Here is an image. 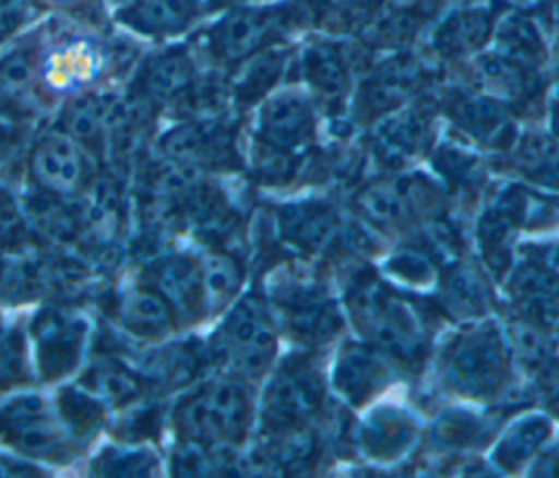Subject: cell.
I'll return each instance as SVG.
<instances>
[{
  "instance_id": "obj_11",
  "label": "cell",
  "mask_w": 559,
  "mask_h": 478,
  "mask_svg": "<svg viewBox=\"0 0 559 478\" xmlns=\"http://www.w3.org/2000/svg\"><path fill=\"white\" fill-rule=\"evenodd\" d=\"M151 288H155L179 314H197L205 303L201 264L188 255L175 253L153 262L148 268Z\"/></svg>"
},
{
  "instance_id": "obj_18",
  "label": "cell",
  "mask_w": 559,
  "mask_h": 478,
  "mask_svg": "<svg viewBox=\"0 0 559 478\" xmlns=\"http://www.w3.org/2000/svg\"><path fill=\"white\" fill-rule=\"evenodd\" d=\"M500 349L487 336H474L463 340L452 358L450 369L452 375L461 382V386L474 391H487L491 384L498 382L500 375Z\"/></svg>"
},
{
  "instance_id": "obj_3",
  "label": "cell",
  "mask_w": 559,
  "mask_h": 478,
  "mask_svg": "<svg viewBox=\"0 0 559 478\" xmlns=\"http://www.w3.org/2000/svg\"><path fill=\"white\" fill-rule=\"evenodd\" d=\"M249 421V399L240 384L214 380L186 395L177 410L175 423L188 441L203 445H227L238 441Z\"/></svg>"
},
{
  "instance_id": "obj_13",
  "label": "cell",
  "mask_w": 559,
  "mask_h": 478,
  "mask_svg": "<svg viewBox=\"0 0 559 478\" xmlns=\"http://www.w3.org/2000/svg\"><path fill=\"white\" fill-rule=\"evenodd\" d=\"M260 140L284 151L301 146L312 135V111L297 94H280L260 111Z\"/></svg>"
},
{
  "instance_id": "obj_8",
  "label": "cell",
  "mask_w": 559,
  "mask_h": 478,
  "mask_svg": "<svg viewBox=\"0 0 559 478\" xmlns=\"http://www.w3.org/2000/svg\"><path fill=\"white\" fill-rule=\"evenodd\" d=\"M277 24L280 20L271 9L231 7L207 28L205 48L221 63H240L264 48Z\"/></svg>"
},
{
  "instance_id": "obj_16",
  "label": "cell",
  "mask_w": 559,
  "mask_h": 478,
  "mask_svg": "<svg viewBox=\"0 0 559 478\" xmlns=\"http://www.w3.org/2000/svg\"><path fill=\"white\" fill-rule=\"evenodd\" d=\"M199 354L183 343L164 345L159 349L146 351L138 362V373L142 380L151 382L157 389H179L186 386L199 371Z\"/></svg>"
},
{
  "instance_id": "obj_25",
  "label": "cell",
  "mask_w": 559,
  "mask_h": 478,
  "mask_svg": "<svg viewBox=\"0 0 559 478\" xmlns=\"http://www.w3.org/2000/svg\"><path fill=\"white\" fill-rule=\"evenodd\" d=\"M417 76H419V70L413 61L395 59L382 65L380 72L373 79H369V83L365 85V92H362L365 107L369 111H376V109H386L395 105L406 96V92L413 87Z\"/></svg>"
},
{
  "instance_id": "obj_22",
  "label": "cell",
  "mask_w": 559,
  "mask_h": 478,
  "mask_svg": "<svg viewBox=\"0 0 559 478\" xmlns=\"http://www.w3.org/2000/svg\"><path fill=\"white\" fill-rule=\"evenodd\" d=\"M105 408L107 404L98 395L76 386L63 389L55 399V410L76 443L98 432L105 421Z\"/></svg>"
},
{
  "instance_id": "obj_28",
  "label": "cell",
  "mask_w": 559,
  "mask_h": 478,
  "mask_svg": "<svg viewBox=\"0 0 559 478\" xmlns=\"http://www.w3.org/2000/svg\"><path fill=\"white\" fill-rule=\"evenodd\" d=\"M94 395H98L107 406H129L142 393V378L138 371L122 367L120 362L105 360L92 369Z\"/></svg>"
},
{
  "instance_id": "obj_26",
  "label": "cell",
  "mask_w": 559,
  "mask_h": 478,
  "mask_svg": "<svg viewBox=\"0 0 559 478\" xmlns=\"http://www.w3.org/2000/svg\"><path fill=\"white\" fill-rule=\"evenodd\" d=\"M502 55L522 61L526 65H535L546 57V46L533 20L522 13L507 15L496 31Z\"/></svg>"
},
{
  "instance_id": "obj_33",
  "label": "cell",
  "mask_w": 559,
  "mask_h": 478,
  "mask_svg": "<svg viewBox=\"0 0 559 478\" xmlns=\"http://www.w3.org/2000/svg\"><path fill=\"white\" fill-rule=\"evenodd\" d=\"M31 15V0H0V48L20 35Z\"/></svg>"
},
{
  "instance_id": "obj_17",
  "label": "cell",
  "mask_w": 559,
  "mask_h": 478,
  "mask_svg": "<svg viewBox=\"0 0 559 478\" xmlns=\"http://www.w3.org/2000/svg\"><path fill=\"white\" fill-rule=\"evenodd\" d=\"M44 28L13 37L0 48V92L22 96L37 81V63Z\"/></svg>"
},
{
  "instance_id": "obj_4",
  "label": "cell",
  "mask_w": 559,
  "mask_h": 478,
  "mask_svg": "<svg viewBox=\"0 0 559 478\" xmlns=\"http://www.w3.org/2000/svg\"><path fill=\"white\" fill-rule=\"evenodd\" d=\"M275 349V338L260 301L242 299L221 325L214 351L240 375H260Z\"/></svg>"
},
{
  "instance_id": "obj_24",
  "label": "cell",
  "mask_w": 559,
  "mask_h": 478,
  "mask_svg": "<svg viewBox=\"0 0 559 478\" xmlns=\"http://www.w3.org/2000/svg\"><path fill=\"white\" fill-rule=\"evenodd\" d=\"M240 76L234 81V100L238 105H251L262 98L280 79L284 68V52L260 50L245 59Z\"/></svg>"
},
{
  "instance_id": "obj_31",
  "label": "cell",
  "mask_w": 559,
  "mask_h": 478,
  "mask_svg": "<svg viewBox=\"0 0 559 478\" xmlns=\"http://www.w3.org/2000/svg\"><path fill=\"white\" fill-rule=\"evenodd\" d=\"M518 159L531 177H542L548 183H559V144L542 135H528L520 144Z\"/></svg>"
},
{
  "instance_id": "obj_34",
  "label": "cell",
  "mask_w": 559,
  "mask_h": 478,
  "mask_svg": "<svg viewBox=\"0 0 559 478\" xmlns=\"http://www.w3.org/2000/svg\"><path fill=\"white\" fill-rule=\"evenodd\" d=\"M255 0H207V9H231V7H247Z\"/></svg>"
},
{
  "instance_id": "obj_23",
  "label": "cell",
  "mask_w": 559,
  "mask_h": 478,
  "mask_svg": "<svg viewBox=\"0 0 559 478\" xmlns=\"http://www.w3.org/2000/svg\"><path fill=\"white\" fill-rule=\"evenodd\" d=\"M426 138V120L417 111L389 118L376 133V151L386 162L411 157Z\"/></svg>"
},
{
  "instance_id": "obj_6",
  "label": "cell",
  "mask_w": 559,
  "mask_h": 478,
  "mask_svg": "<svg viewBox=\"0 0 559 478\" xmlns=\"http://www.w3.org/2000/svg\"><path fill=\"white\" fill-rule=\"evenodd\" d=\"M90 155L57 124L35 135L28 151V170L39 190L72 196L87 181Z\"/></svg>"
},
{
  "instance_id": "obj_30",
  "label": "cell",
  "mask_w": 559,
  "mask_h": 478,
  "mask_svg": "<svg viewBox=\"0 0 559 478\" xmlns=\"http://www.w3.org/2000/svg\"><path fill=\"white\" fill-rule=\"evenodd\" d=\"M201 275H203V290H205V303L210 306H223L231 299L240 284V268L236 260L227 253H207L201 262Z\"/></svg>"
},
{
  "instance_id": "obj_29",
  "label": "cell",
  "mask_w": 559,
  "mask_h": 478,
  "mask_svg": "<svg viewBox=\"0 0 559 478\" xmlns=\"http://www.w3.org/2000/svg\"><path fill=\"white\" fill-rule=\"evenodd\" d=\"M159 469L157 454L146 445H107L94 458V474L148 476Z\"/></svg>"
},
{
  "instance_id": "obj_2",
  "label": "cell",
  "mask_w": 559,
  "mask_h": 478,
  "mask_svg": "<svg viewBox=\"0 0 559 478\" xmlns=\"http://www.w3.org/2000/svg\"><path fill=\"white\" fill-rule=\"evenodd\" d=\"M0 441L31 461L72 458L76 441L55 406L39 393H20L0 404Z\"/></svg>"
},
{
  "instance_id": "obj_37",
  "label": "cell",
  "mask_w": 559,
  "mask_h": 478,
  "mask_svg": "<svg viewBox=\"0 0 559 478\" xmlns=\"http://www.w3.org/2000/svg\"><path fill=\"white\" fill-rule=\"evenodd\" d=\"M107 4H111V7H118V4H122V2H127V0H105Z\"/></svg>"
},
{
  "instance_id": "obj_27",
  "label": "cell",
  "mask_w": 559,
  "mask_h": 478,
  "mask_svg": "<svg viewBox=\"0 0 559 478\" xmlns=\"http://www.w3.org/2000/svg\"><path fill=\"white\" fill-rule=\"evenodd\" d=\"M304 74L319 94L330 98L341 96L347 87V68L334 46H312L304 55Z\"/></svg>"
},
{
  "instance_id": "obj_15",
  "label": "cell",
  "mask_w": 559,
  "mask_h": 478,
  "mask_svg": "<svg viewBox=\"0 0 559 478\" xmlns=\"http://www.w3.org/2000/svg\"><path fill=\"white\" fill-rule=\"evenodd\" d=\"M491 33V13L485 7L452 11L432 35V46L443 57H461L478 50Z\"/></svg>"
},
{
  "instance_id": "obj_32",
  "label": "cell",
  "mask_w": 559,
  "mask_h": 478,
  "mask_svg": "<svg viewBox=\"0 0 559 478\" xmlns=\"http://www.w3.org/2000/svg\"><path fill=\"white\" fill-rule=\"evenodd\" d=\"M28 111L22 107L20 96L0 92V162L22 142L28 129Z\"/></svg>"
},
{
  "instance_id": "obj_21",
  "label": "cell",
  "mask_w": 559,
  "mask_h": 478,
  "mask_svg": "<svg viewBox=\"0 0 559 478\" xmlns=\"http://www.w3.org/2000/svg\"><path fill=\"white\" fill-rule=\"evenodd\" d=\"M483 85L502 100H522L537 87L533 65L515 61L507 55H487L478 61Z\"/></svg>"
},
{
  "instance_id": "obj_14",
  "label": "cell",
  "mask_w": 559,
  "mask_h": 478,
  "mask_svg": "<svg viewBox=\"0 0 559 478\" xmlns=\"http://www.w3.org/2000/svg\"><path fill=\"white\" fill-rule=\"evenodd\" d=\"M448 113L478 144L502 148L513 140V124L498 103L485 96L456 94L448 103Z\"/></svg>"
},
{
  "instance_id": "obj_20",
  "label": "cell",
  "mask_w": 559,
  "mask_h": 478,
  "mask_svg": "<svg viewBox=\"0 0 559 478\" xmlns=\"http://www.w3.org/2000/svg\"><path fill=\"white\" fill-rule=\"evenodd\" d=\"M118 314L135 334H164L173 325V308L151 286H131L120 292Z\"/></svg>"
},
{
  "instance_id": "obj_36",
  "label": "cell",
  "mask_w": 559,
  "mask_h": 478,
  "mask_svg": "<svg viewBox=\"0 0 559 478\" xmlns=\"http://www.w3.org/2000/svg\"><path fill=\"white\" fill-rule=\"evenodd\" d=\"M552 131L559 135V103L552 107Z\"/></svg>"
},
{
  "instance_id": "obj_12",
  "label": "cell",
  "mask_w": 559,
  "mask_h": 478,
  "mask_svg": "<svg viewBox=\"0 0 559 478\" xmlns=\"http://www.w3.org/2000/svg\"><path fill=\"white\" fill-rule=\"evenodd\" d=\"M111 96L94 89L63 98L57 127L63 129L90 157H105Z\"/></svg>"
},
{
  "instance_id": "obj_9",
  "label": "cell",
  "mask_w": 559,
  "mask_h": 478,
  "mask_svg": "<svg viewBox=\"0 0 559 478\" xmlns=\"http://www.w3.org/2000/svg\"><path fill=\"white\" fill-rule=\"evenodd\" d=\"M201 13L199 0H127L111 11V20L142 39H170L188 31Z\"/></svg>"
},
{
  "instance_id": "obj_35",
  "label": "cell",
  "mask_w": 559,
  "mask_h": 478,
  "mask_svg": "<svg viewBox=\"0 0 559 478\" xmlns=\"http://www.w3.org/2000/svg\"><path fill=\"white\" fill-rule=\"evenodd\" d=\"M41 2H46V4H50V7H76V4H81L83 0H41Z\"/></svg>"
},
{
  "instance_id": "obj_10",
  "label": "cell",
  "mask_w": 559,
  "mask_h": 478,
  "mask_svg": "<svg viewBox=\"0 0 559 478\" xmlns=\"http://www.w3.org/2000/svg\"><path fill=\"white\" fill-rule=\"evenodd\" d=\"M157 146L168 162L197 168L227 159L231 135L216 120H186L162 133Z\"/></svg>"
},
{
  "instance_id": "obj_5",
  "label": "cell",
  "mask_w": 559,
  "mask_h": 478,
  "mask_svg": "<svg viewBox=\"0 0 559 478\" xmlns=\"http://www.w3.org/2000/svg\"><path fill=\"white\" fill-rule=\"evenodd\" d=\"M197 85L194 59L183 46H164L138 61L127 96L146 109L175 105Z\"/></svg>"
},
{
  "instance_id": "obj_1",
  "label": "cell",
  "mask_w": 559,
  "mask_h": 478,
  "mask_svg": "<svg viewBox=\"0 0 559 478\" xmlns=\"http://www.w3.org/2000/svg\"><path fill=\"white\" fill-rule=\"evenodd\" d=\"M118 61L111 44L90 31L63 28L41 35L37 81L50 96L70 98L98 87Z\"/></svg>"
},
{
  "instance_id": "obj_7",
  "label": "cell",
  "mask_w": 559,
  "mask_h": 478,
  "mask_svg": "<svg viewBox=\"0 0 559 478\" xmlns=\"http://www.w3.org/2000/svg\"><path fill=\"white\" fill-rule=\"evenodd\" d=\"M87 340V325L81 316L61 310H46L33 321V345L37 373L52 382L79 365Z\"/></svg>"
},
{
  "instance_id": "obj_19",
  "label": "cell",
  "mask_w": 559,
  "mask_h": 478,
  "mask_svg": "<svg viewBox=\"0 0 559 478\" xmlns=\"http://www.w3.org/2000/svg\"><path fill=\"white\" fill-rule=\"evenodd\" d=\"M317 402H319V384L312 371L297 367L275 378V382L269 386L266 408L275 419L295 421L308 415L310 410H314Z\"/></svg>"
}]
</instances>
